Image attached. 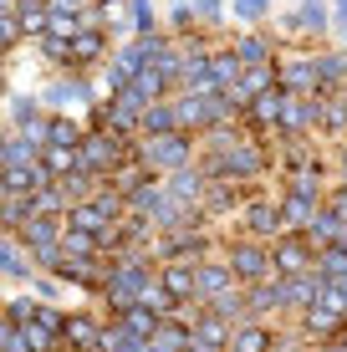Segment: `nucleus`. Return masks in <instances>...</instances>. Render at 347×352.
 Segmentation results:
<instances>
[{
  "label": "nucleus",
  "instance_id": "obj_1",
  "mask_svg": "<svg viewBox=\"0 0 347 352\" xmlns=\"http://www.w3.org/2000/svg\"><path fill=\"white\" fill-rule=\"evenodd\" d=\"M260 168H266V153H260L250 138H235L230 148H220V159H210L205 174L210 179H225V184H240V179H256Z\"/></svg>",
  "mask_w": 347,
  "mask_h": 352
},
{
  "label": "nucleus",
  "instance_id": "obj_2",
  "mask_svg": "<svg viewBox=\"0 0 347 352\" xmlns=\"http://www.w3.org/2000/svg\"><path fill=\"white\" fill-rule=\"evenodd\" d=\"M148 281H153L148 261H143V256H123V265L107 276V307H113V311L138 307V296H143V286H148Z\"/></svg>",
  "mask_w": 347,
  "mask_h": 352
},
{
  "label": "nucleus",
  "instance_id": "obj_3",
  "mask_svg": "<svg viewBox=\"0 0 347 352\" xmlns=\"http://www.w3.org/2000/svg\"><path fill=\"white\" fill-rule=\"evenodd\" d=\"M230 271L240 286H256V281H271V250L260 245V240H235L230 245Z\"/></svg>",
  "mask_w": 347,
  "mask_h": 352
},
{
  "label": "nucleus",
  "instance_id": "obj_4",
  "mask_svg": "<svg viewBox=\"0 0 347 352\" xmlns=\"http://www.w3.org/2000/svg\"><path fill=\"white\" fill-rule=\"evenodd\" d=\"M138 159L148 168H189V133H164V138H143Z\"/></svg>",
  "mask_w": 347,
  "mask_h": 352
},
{
  "label": "nucleus",
  "instance_id": "obj_5",
  "mask_svg": "<svg viewBox=\"0 0 347 352\" xmlns=\"http://www.w3.org/2000/svg\"><path fill=\"white\" fill-rule=\"evenodd\" d=\"M312 245H306V235H286L271 245V271H276V281H286V276H302V271H312Z\"/></svg>",
  "mask_w": 347,
  "mask_h": 352
},
{
  "label": "nucleus",
  "instance_id": "obj_6",
  "mask_svg": "<svg viewBox=\"0 0 347 352\" xmlns=\"http://www.w3.org/2000/svg\"><path fill=\"white\" fill-rule=\"evenodd\" d=\"M199 261H164L159 265V281L164 291H169L174 301H194L199 296V271H194Z\"/></svg>",
  "mask_w": 347,
  "mask_h": 352
},
{
  "label": "nucleus",
  "instance_id": "obj_7",
  "mask_svg": "<svg viewBox=\"0 0 347 352\" xmlns=\"http://www.w3.org/2000/svg\"><path fill=\"white\" fill-rule=\"evenodd\" d=\"M317 291H322V276L312 265V271L286 276V281H281V301H286V311H306V307H317Z\"/></svg>",
  "mask_w": 347,
  "mask_h": 352
},
{
  "label": "nucleus",
  "instance_id": "obj_8",
  "mask_svg": "<svg viewBox=\"0 0 347 352\" xmlns=\"http://www.w3.org/2000/svg\"><path fill=\"white\" fill-rule=\"evenodd\" d=\"M194 271H199V296L194 301H214V296H225V291L240 286L235 271H230V261H199Z\"/></svg>",
  "mask_w": 347,
  "mask_h": 352
},
{
  "label": "nucleus",
  "instance_id": "obj_9",
  "mask_svg": "<svg viewBox=\"0 0 347 352\" xmlns=\"http://www.w3.org/2000/svg\"><path fill=\"white\" fill-rule=\"evenodd\" d=\"M276 72H281V87L291 92V97H302V92L317 97V92H322V87H317V62H312V56H291V62H281Z\"/></svg>",
  "mask_w": 347,
  "mask_h": 352
},
{
  "label": "nucleus",
  "instance_id": "obj_10",
  "mask_svg": "<svg viewBox=\"0 0 347 352\" xmlns=\"http://www.w3.org/2000/svg\"><path fill=\"white\" fill-rule=\"evenodd\" d=\"M302 327H306V337H337V332H347V311L317 301V307L302 311Z\"/></svg>",
  "mask_w": 347,
  "mask_h": 352
},
{
  "label": "nucleus",
  "instance_id": "obj_11",
  "mask_svg": "<svg viewBox=\"0 0 347 352\" xmlns=\"http://www.w3.org/2000/svg\"><path fill=\"white\" fill-rule=\"evenodd\" d=\"M240 77H245V62L235 56V46H225V52H210V87H214V92H230Z\"/></svg>",
  "mask_w": 347,
  "mask_h": 352
},
{
  "label": "nucleus",
  "instance_id": "obj_12",
  "mask_svg": "<svg viewBox=\"0 0 347 352\" xmlns=\"http://www.w3.org/2000/svg\"><path fill=\"white\" fill-rule=\"evenodd\" d=\"M164 189H169L174 199H184V204H205V194H210V174H194V168H174Z\"/></svg>",
  "mask_w": 347,
  "mask_h": 352
},
{
  "label": "nucleus",
  "instance_id": "obj_13",
  "mask_svg": "<svg viewBox=\"0 0 347 352\" xmlns=\"http://www.w3.org/2000/svg\"><path fill=\"white\" fill-rule=\"evenodd\" d=\"M205 307L214 311V317H225L230 327H245V322H256V311H250V296L240 286L235 291H225V296H214V301H205Z\"/></svg>",
  "mask_w": 347,
  "mask_h": 352
},
{
  "label": "nucleus",
  "instance_id": "obj_14",
  "mask_svg": "<svg viewBox=\"0 0 347 352\" xmlns=\"http://www.w3.org/2000/svg\"><path fill=\"white\" fill-rule=\"evenodd\" d=\"M194 342H210V347H230V342H235V327L225 322V317H214V311L205 307V311L194 317Z\"/></svg>",
  "mask_w": 347,
  "mask_h": 352
},
{
  "label": "nucleus",
  "instance_id": "obj_15",
  "mask_svg": "<svg viewBox=\"0 0 347 352\" xmlns=\"http://www.w3.org/2000/svg\"><path fill=\"white\" fill-rule=\"evenodd\" d=\"M245 230H250V240H260V235H286L281 204H250V210H245Z\"/></svg>",
  "mask_w": 347,
  "mask_h": 352
},
{
  "label": "nucleus",
  "instance_id": "obj_16",
  "mask_svg": "<svg viewBox=\"0 0 347 352\" xmlns=\"http://www.w3.org/2000/svg\"><path fill=\"white\" fill-rule=\"evenodd\" d=\"M102 56H107V36H102L98 26L82 31L77 41H71V67H77V72H82V67H98Z\"/></svg>",
  "mask_w": 347,
  "mask_h": 352
},
{
  "label": "nucleus",
  "instance_id": "obj_17",
  "mask_svg": "<svg viewBox=\"0 0 347 352\" xmlns=\"http://www.w3.org/2000/svg\"><path fill=\"white\" fill-rule=\"evenodd\" d=\"M117 322H123L133 337H143V342H153V337H159V327H164V317H159V311H148L143 301H138V307H128V311H117Z\"/></svg>",
  "mask_w": 347,
  "mask_h": 352
},
{
  "label": "nucleus",
  "instance_id": "obj_18",
  "mask_svg": "<svg viewBox=\"0 0 347 352\" xmlns=\"http://www.w3.org/2000/svg\"><path fill=\"white\" fill-rule=\"evenodd\" d=\"M317 210H322V204H312V199H296V194H286V199H281V225L291 230V235H302V230L317 220Z\"/></svg>",
  "mask_w": 347,
  "mask_h": 352
},
{
  "label": "nucleus",
  "instance_id": "obj_19",
  "mask_svg": "<svg viewBox=\"0 0 347 352\" xmlns=\"http://www.w3.org/2000/svg\"><path fill=\"white\" fill-rule=\"evenodd\" d=\"M164 133H179V113H174V102H153V107H143V138H164Z\"/></svg>",
  "mask_w": 347,
  "mask_h": 352
},
{
  "label": "nucleus",
  "instance_id": "obj_20",
  "mask_svg": "<svg viewBox=\"0 0 347 352\" xmlns=\"http://www.w3.org/2000/svg\"><path fill=\"white\" fill-rule=\"evenodd\" d=\"M41 164H46V174H52V179H67V174H77V168H82V153L77 148H62V143H46Z\"/></svg>",
  "mask_w": 347,
  "mask_h": 352
},
{
  "label": "nucleus",
  "instance_id": "obj_21",
  "mask_svg": "<svg viewBox=\"0 0 347 352\" xmlns=\"http://www.w3.org/2000/svg\"><path fill=\"white\" fill-rule=\"evenodd\" d=\"M67 225H71V230H82V235H98V240L107 235V230H113V220H107V214H102L92 199H87V204H77V210L67 214Z\"/></svg>",
  "mask_w": 347,
  "mask_h": 352
},
{
  "label": "nucleus",
  "instance_id": "obj_22",
  "mask_svg": "<svg viewBox=\"0 0 347 352\" xmlns=\"http://www.w3.org/2000/svg\"><path fill=\"white\" fill-rule=\"evenodd\" d=\"M302 235H306V245H337V235H342V220L327 210V204H322V210H317V220L306 225Z\"/></svg>",
  "mask_w": 347,
  "mask_h": 352
},
{
  "label": "nucleus",
  "instance_id": "obj_23",
  "mask_svg": "<svg viewBox=\"0 0 347 352\" xmlns=\"http://www.w3.org/2000/svg\"><path fill=\"white\" fill-rule=\"evenodd\" d=\"M62 230H67V225L46 220V214H31V220L21 225V240H26L31 250H36V245H56V240H62Z\"/></svg>",
  "mask_w": 347,
  "mask_h": 352
},
{
  "label": "nucleus",
  "instance_id": "obj_24",
  "mask_svg": "<svg viewBox=\"0 0 347 352\" xmlns=\"http://www.w3.org/2000/svg\"><path fill=\"white\" fill-rule=\"evenodd\" d=\"M62 342H71L77 352H98V342H102V327L92 322V317H71L67 322V337Z\"/></svg>",
  "mask_w": 347,
  "mask_h": 352
},
{
  "label": "nucleus",
  "instance_id": "obj_25",
  "mask_svg": "<svg viewBox=\"0 0 347 352\" xmlns=\"http://www.w3.org/2000/svg\"><path fill=\"white\" fill-rule=\"evenodd\" d=\"M235 56H240L245 67H271V41L256 36V31H245V36H235Z\"/></svg>",
  "mask_w": 347,
  "mask_h": 352
},
{
  "label": "nucleus",
  "instance_id": "obj_26",
  "mask_svg": "<svg viewBox=\"0 0 347 352\" xmlns=\"http://www.w3.org/2000/svg\"><path fill=\"white\" fill-rule=\"evenodd\" d=\"M250 296V311L256 317H266V311H286V301H281V281H256L245 291Z\"/></svg>",
  "mask_w": 347,
  "mask_h": 352
},
{
  "label": "nucleus",
  "instance_id": "obj_27",
  "mask_svg": "<svg viewBox=\"0 0 347 352\" xmlns=\"http://www.w3.org/2000/svg\"><path fill=\"white\" fill-rule=\"evenodd\" d=\"M271 342H276V337H271L260 322H245V327H235L230 352H271Z\"/></svg>",
  "mask_w": 347,
  "mask_h": 352
},
{
  "label": "nucleus",
  "instance_id": "obj_28",
  "mask_svg": "<svg viewBox=\"0 0 347 352\" xmlns=\"http://www.w3.org/2000/svg\"><path fill=\"white\" fill-rule=\"evenodd\" d=\"M312 62H317V87H322V92H332L337 82H347V56H342V52L312 56Z\"/></svg>",
  "mask_w": 347,
  "mask_h": 352
},
{
  "label": "nucleus",
  "instance_id": "obj_29",
  "mask_svg": "<svg viewBox=\"0 0 347 352\" xmlns=\"http://www.w3.org/2000/svg\"><path fill=\"white\" fill-rule=\"evenodd\" d=\"M194 250H205V235H199V230H184V235H169L159 245V256L164 261H184V256H194Z\"/></svg>",
  "mask_w": 347,
  "mask_h": 352
},
{
  "label": "nucleus",
  "instance_id": "obj_30",
  "mask_svg": "<svg viewBox=\"0 0 347 352\" xmlns=\"http://www.w3.org/2000/svg\"><path fill=\"white\" fill-rule=\"evenodd\" d=\"M46 143H62V148H82V143H87V133L77 128V118H52V123H46Z\"/></svg>",
  "mask_w": 347,
  "mask_h": 352
},
{
  "label": "nucleus",
  "instance_id": "obj_31",
  "mask_svg": "<svg viewBox=\"0 0 347 352\" xmlns=\"http://www.w3.org/2000/svg\"><path fill=\"white\" fill-rule=\"evenodd\" d=\"M5 276H10V281H26V276H31V265H26V250H21L16 230H5Z\"/></svg>",
  "mask_w": 347,
  "mask_h": 352
},
{
  "label": "nucleus",
  "instance_id": "obj_32",
  "mask_svg": "<svg viewBox=\"0 0 347 352\" xmlns=\"http://www.w3.org/2000/svg\"><path fill=\"white\" fill-rule=\"evenodd\" d=\"M322 123H327L332 133H342V128H347V102H337V97L322 92Z\"/></svg>",
  "mask_w": 347,
  "mask_h": 352
},
{
  "label": "nucleus",
  "instance_id": "obj_33",
  "mask_svg": "<svg viewBox=\"0 0 347 352\" xmlns=\"http://www.w3.org/2000/svg\"><path fill=\"white\" fill-rule=\"evenodd\" d=\"M67 322H71V317H62V311H52V307H36V327H46L52 337H67Z\"/></svg>",
  "mask_w": 347,
  "mask_h": 352
},
{
  "label": "nucleus",
  "instance_id": "obj_34",
  "mask_svg": "<svg viewBox=\"0 0 347 352\" xmlns=\"http://www.w3.org/2000/svg\"><path fill=\"white\" fill-rule=\"evenodd\" d=\"M26 322H36V301H10L5 307V327H26Z\"/></svg>",
  "mask_w": 347,
  "mask_h": 352
},
{
  "label": "nucleus",
  "instance_id": "obj_35",
  "mask_svg": "<svg viewBox=\"0 0 347 352\" xmlns=\"http://www.w3.org/2000/svg\"><path fill=\"white\" fill-rule=\"evenodd\" d=\"M21 31H26V26H21V16H16V10H0V41H5V52L21 41Z\"/></svg>",
  "mask_w": 347,
  "mask_h": 352
},
{
  "label": "nucleus",
  "instance_id": "obj_36",
  "mask_svg": "<svg viewBox=\"0 0 347 352\" xmlns=\"http://www.w3.org/2000/svg\"><path fill=\"white\" fill-rule=\"evenodd\" d=\"M266 10H271V0H235V16H240L245 26H256V21L266 16Z\"/></svg>",
  "mask_w": 347,
  "mask_h": 352
},
{
  "label": "nucleus",
  "instance_id": "obj_37",
  "mask_svg": "<svg viewBox=\"0 0 347 352\" xmlns=\"http://www.w3.org/2000/svg\"><path fill=\"white\" fill-rule=\"evenodd\" d=\"M302 26H306V31H327V6L306 0V6H302Z\"/></svg>",
  "mask_w": 347,
  "mask_h": 352
},
{
  "label": "nucleus",
  "instance_id": "obj_38",
  "mask_svg": "<svg viewBox=\"0 0 347 352\" xmlns=\"http://www.w3.org/2000/svg\"><path fill=\"white\" fill-rule=\"evenodd\" d=\"M133 31H138V36H153V10H148V0H133Z\"/></svg>",
  "mask_w": 347,
  "mask_h": 352
},
{
  "label": "nucleus",
  "instance_id": "obj_39",
  "mask_svg": "<svg viewBox=\"0 0 347 352\" xmlns=\"http://www.w3.org/2000/svg\"><path fill=\"white\" fill-rule=\"evenodd\" d=\"M322 204H327V210H332V214H337V220L347 225V184H337V189H332V194H327Z\"/></svg>",
  "mask_w": 347,
  "mask_h": 352
},
{
  "label": "nucleus",
  "instance_id": "obj_40",
  "mask_svg": "<svg viewBox=\"0 0 347 352\" xmlns=\"http://www.w3.org/2000/svg\"><path fill=\"white\" fill-rule=\"evenodd\" d=\"M194 21H199L194 6H174V26H179V31H194Z\"/></svg>",
  "mask_w": 347,
  "mask_h": 352
},
{
  "label": "nucleus",
  "instance_id": "obj_41",
  "mask_svg": "<svg viewBox=\"0 0 347 352\" xmlns=\"http://www.w3.org/2000/svg\"><path fill=\"white\" fill-rule=\"evenodd\" d=\"M220 10H225V0H194V16H205V21H220Z\"/></svg>",
  "mask_w": 347,
  "mask_h": 352
},
{
  "label": "nucleus",
  "instance_id": "obj_42",
  "mask_svg": "<svg viewBox=\"0 0 347 352\" xmlns=\"http://www.w3.org/2000/svg\"><path fill=\"white\" fill-rule=\"evenodd\" d=\"M52 10H87V0H46Z\"/></svg>",
  "mask_w": 347,
  "mask_h": 352
},
{
  "label": "nucleus",
  "instance_id": "obj_43",
  "mask_svg": "<svg viewBox=\"0 0 347 352\" xmlns=\"http://www.w3.org/2000/svg\"><path fill=\"white\" fill-rule=\"evenodd\" d=\"M317 352H347V342H342V337H327V342H322Z\"/></svg>",
  "mask_w": 347,
  "mask_h": 352
},
{
  "label": "nucleus",
  "instance_id": "obj_44",
  "mask_svg": "<svg viewBox=\"0 0 347 352\" xmlns=\"http://www.w3.org/2000/svg\"><path fill=\"white\" fill-rule=\"evenodd\" d=\"M337 16H342V21H347V0H337Z\"/></svg>",
  "mask_w": 347,
  "mask_h": 352
},
{
  "label": "nucleus",
  "instance_id": "obj_45",
  "mask_svg": "<svg viewBox=\"0 0 347 352\" xmlns=\"http://www.w3.org/2000/svg\"><path fill=\"white\" fill-rule=\"evenodd\" d=\"M342 184H347V148H342Z\"/></svg>",
  "mask_w": 347,
  "mask_h": 352
},
{
  "label": "nucleus",
  "instance_id": "obj_46",
  "mask_svg": "<svg viewBox=\"0 0 347 352\" xmlns=\"http://www.w3.org/2000/svg\"><path fill=\"white\" fill-rule=\"evenodd\" d=\"M342 342H347V332H342Z\"/></svg>",
  "mask_w": 347,
  "mask_h": 352
},
{
  "label": "nucleus",
  "instance_id": "obj_47",
  "mask_svg": "<svg viewBox=\"0 0 347 352\" xmlns=\"http://www.w3.org/2000/svg\"><path fill=\"white\" fill-rule=\"evenodd\" d=\"M179 6H184V0H179Z\"/></svg>",
  "mask_w": 347,
  "mask_h": 352
}]
</instances>
